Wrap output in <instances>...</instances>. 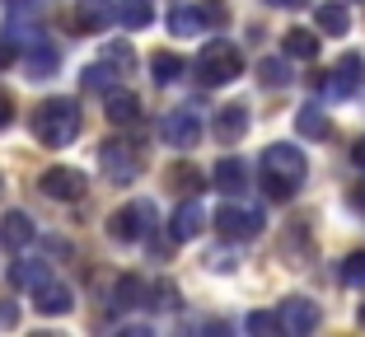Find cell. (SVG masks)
Wrapping results in <instances>:
<instances>
[{
  "mask_svg": "<svg viewBox=\"0 0 365 337\" xmlns=\"http://www.w3.org/2000/svg\"><path fill=\"white\" fill-rule=\"evenodd\" d=\"M258 174H262V192H267L272 202H290V197L300 192L304 174H309V160H304L295 145L277 141V145H267V150H262Z\"/></svg>",
  "mask_w": 365,
  "mask_h": 337,
  "instance_id": "1",
  "label": "cell"
},
{
  "mask_svg": "<svg viewBox=\"0 0 365 337\" xmlns=\"http://www.w3.org/2000/svg\"><path fill=\"white\" fill-rule=\"evenodd\" d=\"M33 136L47 145V150H61L80 136V103L76 98H47L33 113Z\"/></svg>",
  "mask_w": 365,
  "mask_h": 337,
  "instance_id": "2",
  "label": "cell"
},
{
  "mask_svg": "<svg viewBox=\"0 0 365 337\" xmlns=\"http://www.w3.org/2000/svg\"><path fill=\"white\" fill-rule=\"evenodd\" d=\"M244 76V56H239L235 43H225V38H211V43L197 52V80H202L206 89L215 85H230V80Z\"/></svg>",
  "mask_w": 365,
  "mask_h": 337,
  "instance_id": "3",
  "label": "cell"
},
{
  "mask_svg": "<svg viewBox=\"0 0 365 337\" xmlns=\"http://www.w3.org/2000/svg\"><path fill=\"white\" fill-rule=\"evenodd\" d=\"M267 216L258 207H239V202H225V207L215 211V229L225 234V239H258Z\"/></svg>",
  "mask_w": 365,
  "mask_h": 337,
  "instance_id": "4",
  "label": "cell"
},
{
  "mask_svg": "<svg viewBox=\"0 0 365 337\" xmlns=\"http://www.w3.org/2000/svg\"><path fill=\"white\" fill-rule=\"evenodd\" d=\"M361 80H365V56L361 52H346L342 61L328 71V80H323V98H333V103H342V98H351L356 89H361Z\"/></svg>",
  "mask_w": 365,
  "mask_h": 337,
  "instance_id": "5",
  "label": "cell"
},
{
  "mask_svg": "<svg viewBox=\"0 0 365 337\" xmlns=\"http://www.w3.org/2000/svg\"><path fill=\"white\" fill-rule=\"evenodd\" d=\"M155 220V207L150 202H131V207H118L113 216H108V239H118V244H136L145 229H150Z\"/></svg>",
  "mask_w": 365,
  "mask_h": 337,
  "instance_id": "6",
  "label": "cell"
},
{
  "mask_svg": "<svg viewBox=\"0 0 365 337\" xmlns=\"http://www.w3.org/2000/svg\"><path fill=\"white\" fill-rule=\"evenodd\" d=\"M98 169H103L108 183H136V178H140L136 150L122 145V141H103V145H98Z\"/></svg>",
  "mask_w": 365,
  "mask_h": 337,
  "instance_id": "7",
  "label": "cell"
},
{
  "mask_svg": "<svg viewBox=\"0 0 365 337\" xmlns=\"http://www.w3.org/2000/svg\"><path fill=\"white\" fill-rule=\"evenodd\" d=\"M38 187H43V197H52V202H80V197L89 192V178L80 174V169H71V164H52V169L38 178Z\"/></svg>",
  "mask_w": 365,
  "mask_h": 337,
  "instance_id": "8",
  "label": "cell"
},
{
  "mask_svg": "<svg viewBox=\"0 0 365 337\" xmlns=\"http://www.w3.org/2000/svg\"><path fill=\"white\" fill-rule=\"evenodd\" d=\"M160 136H164L169 145H178V150H192V145L202 141V122H197L192 108H173V113H164Z\"/></svg>",
  "mask_w": 365,
  "mask_h": 337,
  "instance_id": "9",
  "label": "cell"
},
{
  "mask_svg": "<svg viewBox=\"0 0 365 337\" xmlns=\"http://www.w3.org/2000/svg\"><path fill=\"white\" fill-rule=\"evenodd\" d=\"M319 305L314 300H304V295H290V300H281V328H286L290 337H309L314 328H319Z\"/></svg>",
  "mask_w": 365,
  "mask_h": 337,
  "instance_id": "10",
  "label": "cell"
},
{
  "mask_svg": "<svg viewBox=\"0 0 365 337\" xmlns=\"http://www.w3.org/2000/svg\"><path fill=\"white\" fill-rule=\"evenodd\" d=\"M202 229H206V211H202V202H197V197H182L178 211L169 216V239H173V244H187V239H197Z\"/></svg>",
  "mask_w": 365,
  "mask_h": 337,
  "instance_id": "11",
  "label": "cell"
},
{
  "mask_svg": "<svg viewBox=\"0 0 365 337\" xmlns=\"http://www.w3.org/2000/svg\"><path fill=\"white\" fill-rule=\"evenodd\" d=\"M33 309H38V314L61 318V314H71V309H76V295H71V286H61L56 276H47L43 286H33Z\"/></svg>",
  "mask_w": 365,
  "mask_h": 337,
  "instance_id": "12",
  "label": "cell"
},
{
  "mask_svg": "<svg viewBox=\"0 0 365 337\" xmlns=\"http://www.w3.org/2000/svg\"><path fill=\"white\" fill-rule=\"evenodd\" d=\"M76 24L85 33H103L108 24H118V0H76Z\"/></svg>",
  "mask_w": 365,
  "mask_h": 337,
  "instance_id": "13",
  "label": "cell"
},
{
  "mask_svg": "<svg viewBox=\"0 0 365 337\" xmlns=\"http://www.w3.org/2000/svg\"><path fill=\"white\" fill-rule=\"evenodd\" d=\"M248 131V108L244 103H225V108H215V141L220 145H239Z\"/></svg>",
  "mask_w": 365,
  "mask_h": 337,
  "instance_id": "14",
  "label": "cell"
},
{
  "mask_svg": "<svg viewBox=\"0 0 365 337\" xmlns=\"http://www.w3.org/2000/svg\"><path fill=\"white\" fill-rule=\"evenodd\" d=\"M103 118L113 122V127H131V122L140 118V98L131 94V89H108L103 94Z\"/></svg>",
  "mask_w": 365,
  "mask_h": 337,
  "instance_id": "15",
  "label": "cell"
},
{
  "mask_svg": "<svg viewBox=\"0 0 365 337\" xmlns=\"http://www.w3.org/2000/svg\"><path fill=\"white\" fill-rule=\"evenodd\" d=\"M215 14L211 10H197V5H178V10L169 14V33L173 38H202L206 28H211Z\"/></svg>",
  "mask_w": 365,
  "mask_h": 337,
  "instance_id": "16",
  "label": "cell"
},
{
  "mask_svg": "<svg viewBox=\"0 0 365 337\" xmlns=\"http://www.w3.org/2000/svg\"><path fill=\"white\" fill-rule=\"evenodd\" d=\"M33 239H38V229H33L29 211H5V216H0V244H5V249H24V244H33Z\"/></svg>",
  "mask_w": 365,
  "mask_h": 337,
  "instance_id": "17",
  "label": "cell"
},
{
  "mask_svg": "<svg viewBox=\"0 0 365 337\" xmlns=\"http://www.w3.org/2000/svg\"><path fill=\"white\" fill-rule=\"evenodd\" d=\"M24 66H29V80H47L61 66V52H56L47 38H33L29 43V56H24Z\"/></svg>",
  "mask_w": 365,
  "mask_h": 337,
  "instance_id": "18",
  "label": "cell"
},
{
  "mask_svg": "<svg viewBox=\"0 0 365 337\" xmlns=\"http://www.w3.org/2000/svg\"><path fill=\"white\" fill-rule=\"evenodd\" d=\"M211 183L220 187V192H244L248 187V164L239 160V155H225V160L211 169Z\"/></svg>",
  "mask_w": 365,
  "mask_h": 337,
  "instance_id": "19",
  "label": "cell"
},
{
  "mask_svg": "<svg viewBox=\"0 0 365 337\" xmlns=\"http://www.w3.org/2000/svg\"><path fill=\"white\" fill-rule=\"evenodd\" d=\"M164 183H169L173 192H182V197H197L206 187V174L197 169V164H169V169H164Z\"/></svg>",
  "mask_w": 365,
  "mask_h": 337,
  "instance_id": "20",
  "label": "cell"
},
{
  "mask_svg": "<svg viewBox=\"0 0 365 337\" xmlns=\"http://www.w3.org/2000/svg\"><path fill=\"white\" fill-rule=\"evenodd\" d=\"M314 19H319V28L328 33V38H342V33L351 28V14H346V0H323L319 10H314Z\"/></svg>",
  "mask_w": 365,
  "mask_h": 337,
  "instance_id": "21",
  "label": "cell"
},
{
  "mask_svg": "<svg viewBox=\"0 0 365 337\" xmlns=\"http://www.w3.org/2000/svg\"><path fill=\"white\" fill-rule=\"evenodd\" d=\"M295 127H300V136H309V141H328L333 122H328V113H323L319 103H304V108L295 113Z\"/></svg>",
  "mask_w": 365,
  "mask_h": 337,
  "instance_id": "22",
  "label": "cell"
},
{
  "mask_svg": "<svg viewBox=\"0 0 365 337\" xmlns=\"http://www.w3.org/2000/svg\"><path fill=\"white\" fill-rule=\"evenodd\" d=\"M118 24L122 28H150L155 24V0H118Z\"/></svg>",
  "mask_w": 365,
  "mask_h": 337,
  "instance_id": "23",
  "label": "cell"
},
{
  "mask_svg": "<svg viewBox=\"0 0 365 337\" xmlns=\"http://www.w3.org/2000/svg\"><path fill=\"white\" fill-rule=\"evenodd\" d=\"M47 276H52V267H47V262H38V258H24V262H14V267H10V286H24V291L43 286Z\"/></svg>",
  "mask_w": 365,
  "mask_h": 337,
  "instance_id": "24",
  "label": "cell"
},
{
  "mask_svg": "<svg viewBox=\"0 0 365 337\" xmlns=\"http://www.w3.org/2000/svg\"><path fill=\"white\" fill-rule=\"evenodd\" d=\"M182 71H187V61H182L178 52H155L150 56V80H155V85H173Z\"/></svg>",
  "mask_w": 365,
  "mask_h": 337,
  "instance_id": "25",
  "label": "cell"
},
{
  "mask_svg": "<svg viewBox=\"0 0 365 337\" xmlns=\"http://www.w3.org/2000/svg\"><path fill=\"white\" fill-rule=\"evenodd\" d=\"M140 295H145V281H140L136 272H127V276H118V286H113V305L118 309H136V305H145Z\"/></svg>",
  "mask_w": 365,
  "mask_h": 337,
  "instance_id": "26",
  "label": "cell"
},
{
  "mask_svg": "<svg viewBox=\"0 0 365 337\" xmlns=\"http://www.w3.org/2000/svg\"><path fill=\"white\" fill-rule=\"evenodd\" d=\"M286 56H295V61H314V56H319V38H314L309 28H290L286 33Z\"/></svg>",
  "mask_w": 365,
  "mask_h": 337,
  "instance_id": "27",
  "label": "cell"
},
{
  "mask_svg": "<svg viewBox=\"0 0 365 337\" xmlns=\"http://www.w3.org/2000/svg\"><path fill=\"white\" fill-rule=\"evenodd\" d=\"M258 80L267 89H281V85H290V66L281 61V56H262L258 61Z\"/></svg>",
  "mask_w": 365,
  "mask_h": 337,
  "instance_id": "28",
  "label": "cell"
},
{
  "mask_svg": "<svg viewBox=\"0 0 365 337\" xmlns=\"http://www.w3.org/2000/svg\"><path fill=\"white\" fill-rule=\"evenodd\" d=\"M103 61L113 66V71H122V76H131V66H136V52H131V43H108V47H103Z\"/></svg>",
  "mask_w": 365,
  "mask_h": 337,
  "instance_id": "29",
  "label": "cell"
},
{
  "mask_svg": "<svg viewBox=\"0 0 365 337\" xmlns=\"http://www.w3.org/2000/svg\"><path fill=\"white\" fill-rule=\"evenodd\" d=\"M80 85H85V89H103V94H108V89H118V85H113V66H108V61L89 66L85 76H80Z\"/></svg>",
  "mask_w": 365,
  "mask_h": 337,
  "instance_id": "30",
  "label": "cell"
},
{
  "mask_svg": "<svg viewBox=\"0 0 365 337\" xmlns=\"http://www.w3.org/2000/svg\"><path fill=\"white\" fill-rule=\"evenodd\" d=\"M145 295H150V300H145L150 309H173V305H178V291H173V281H155V286H145Z\"/></svg>",
  "mask_w": 365,
  "mask_h": 337,
  "instance_id": "31",
  "label": "cell"
},
{
  "mask_svg": "<svg viewBox=\"0 0 365 337\" xmlns=\"http://www.w3.org/2000/svg\"><path fill=\"white\" fill-rule=\"evenodd\" d=\"M342 281L356 286V291H365V253H351V258L342 262Z\"/></svg>",
  "mask_w": 365,
  "mask_h": 337,
  "instance_id": "32",
  "label": "cell"
},
{
  "mask_svg": "<svg viewBox=\"0 0 365 337\" xmlns=\"http://www.w3.org/2000/svg\"><path fill=\"white\" fill-rule=\"evenodd\" d=\"M277 328H281V314H267V309L248 314V333H277Z\"/></svg>",
  "mask_w": 365,
  "mask_h": 337,
  "instance_id": "33",
  "label": "cell"
},
{
  "mask_svg": "<svg viewBox=\"0 0 365 337\" xmlns=\"http://www.w3.org/2000/svg\"><path fill=\"white\" fill-rule=\"evenodd\" d=\"M14 127V94L10 89H0V131Z\"/></svg>",
  "mask_w": 365,
  "mask_h": 337,
  "instance_id": "34",
  "label": "cell"
},
{
  "mask_svg": "<svg viewBox=\"0 0 365 337\" xmlns=\"http://www.w3.org/2000/svg\"><path fill=\"white\" fill-rule=\"evenodd\" d=\"M206 262H211V272H235V267H239V258H235V253H225V249L211 253Z\"/></svg>",
  "mask_w": 365,
  "mask_h": 337,
  "instance_id": "35",
  "label": "cell"
},
{
  "mask_svg": "<svg viewBox=\"0 0 365 337\" xmlns=\"http://www.w3.org/2000/svg\"><path fill=\"white\" fill-rule=\"evenodd\" d=\"M19 323V305L14 300H0V328H14Z\"/></svg>",
  "mask_w": 365,
  "mask_h": 337,
  "instance_id": "36",
  "label": "cell"
},
{
  "mask_svg": "<svg viewBox=\"0 0 365 337\" xmlns=\"http://www.w3.org/2000/svg\"><path fill=\"white\" fill-rule=\"evenodd\" d=\"M10 61H14V47H10V38H5V43H0V71H5Z\"/></svg>",
  "mask_w": 365,
  "mask_h": 337,
  "instance_id": "37",
  "label": "cell"
},
{
  "mask_svg": "<svg viewBox=\"0 0 365 337\" xmlns=\"http://www.w3.org/2000/svg\"><path fill=\"white\" fill-rule=\"evenodd\" d=\"M351 160H356V169H365V136L356 141V150H351Z\"/></svg>",
  "mask_w": 365,
  "mask_h": 337,
  "instance_id": "38",
  "label": "cell"
},
{
  "mask_svg": "<svg viewBox=\"0 0 365 337\" xmlns=\"http://www.w3.org/2000/svg\"><path fill=\"white\" fill-rule=\"evenodd\" d=\"M281 5H290V10H300V5H309V0H281Z\"/></svg>",
  "mask_w": 365,
  "mask_h": 337,
  "instance_id": "39",
  "label": "cell"
},
{
  "mask_svg": "<svg viewBox=\"0 0 365 337\" xmlns=\"http://www.w3.org/2000/svg\"><path fill=\"white\" fill-rule=\"evenodd\" d=\"M361 323H365V305H361Z\"/></svg>",
  "mask_w": 365,
  "mask_h": 337,
  "instance_id": "40",
  "label": "cell"
},
{
  "mask_svg": "<svg viewBox=\"0 0 365 337\" xmlns=\"http://www.w3.org/2000/svg\"><path fill=\"white\" fill-rule=\"evenodd\" d=\"M272 5H281V0H272Z\"/></svg>",
  "mask_w": 365,
  "mask_h": 337,
  "instance_id": "41",
  "label": "cell"
}]
</instances>
